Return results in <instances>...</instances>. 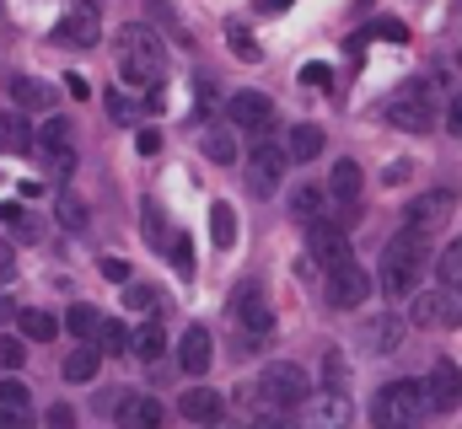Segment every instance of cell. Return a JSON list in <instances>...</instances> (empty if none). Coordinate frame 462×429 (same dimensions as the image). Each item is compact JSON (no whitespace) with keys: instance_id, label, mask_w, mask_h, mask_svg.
<instances>
[{"instance_id":"cell-1","label":"cell","mask_w":462,"mask_h":429,"mask_svg":"<svg viewBox=\"0 0 462 429\" xmlns=\"http://www.w3.org/2000/svg\"><path fill=\"white\" fill-rule=\"evenodd\" d=\"M425 263H430V236L414 231V225H403V231L382 247V263H376V285H382V296L409 301V296L420 290Z\"/></svg>"},{"instance_id":"cell-2","label":"cell","mask_w":462,"mask_h":429,"mask_svg":"<svg viewBox=\"0 0 462 429\" xmlns=\"http://www.w3.org/2000/svg\"><path fill=\"white\" fill-rule=\"evenodd\" d=\"M118 81L134 92L162 87V38L151 27H118Z\"/></svg>"},{"instance_id":"cell-3","label":"cell","mask_w":462,"mask_h":429,"mask_svg":"<svg viewBox=\"0 0 462 429\" xmlns=\"http://www.w3.org/2000/svg\"><path fill=\"white\" fill-rule=\"evenodd\" d=\"M430 414L425 381H387L371 403V424L376 429H420V419Z\"/></svg>"},{"instance_id":"cell-4","label":"cell","mask_w":462,"mask_h":429,"mask_svg":"<svg viewBox=\"0 0 462 429\" xmlns=\"http://www.w3.org/2000/svg\"><path fill=\"white\" fill-rule=\"evenodd\" d=\"M382 118L403 134H425L436 129V87L430 81H414V87H398L387 103H382Z\"/></svg>"},{"instance_id":"cell-5","label":"cell","mask_w":462,"mask_h":429,"mask_svg":"<svg viewBox=\"0 0 462 429\" xmlns=\"http://www.w3.org/2000/svg\"><path fill=\"white\" fill-rule=\"evenodd\" d=\"M258 392H263V403H269V408L291 414L296 403H307V397H312V381H307V370H301V365H291V360H274V365H263V376H258Z\"/></svg>"},{"instance_id":"cell-6","label":"cell","mask_w":462,"mask_h":429,"mask_svg":"<svg viewBox=\"0 0 462 429\" xmlns=\"http://www.w3.org/2000/svg\"><path fill=\"white\" fill-rule=\"evenodd\" d=\"M54 43H65V49H97V43H103V16H97V5H92V0H70L65 16L54 22Z\"/></svg>"},{"instance_id":"cell-7","label":"cell","mask_w":462,"mask_h":429,"mask_svg":"<svg viewBox=\"0 0 462 429\" xmlns=\"http://www.w3.org/2000/svg\"><path fill=\"white\" fill-rule=\"evenodd\" d=\"M285 167H291L285 145H258V151L247 156V194H253V199H274V194H280Z\"/></svg>"},{"instance_id":"cell-8","label":"cell","mask_w":462,"mask_h":429,"mask_svg":"<svg viewBox=\"0 0 462 429\" xmlns=\"http://www.w3.org/2000/svg\"><path fill=\"white\" fill-rule=\"evenodd\" d=\"M409 322H414V327H462L457 290H414V301H409Z\"/></svg>"},{"instance_id":"cell-9","label":"cell","mask_w":462,"mask_h":429,"mask_svg":"<svg viewBox=\"0 0 462 429\" xmlns=\"http://www.w3.org/2000/svg\"><path fill=\"white\" fill-rule=\"evenodd\" d=\"M371 290H376V279H371L360 263H345V269L328 274V306H334V312H355L360 301H371Z\"/></svg>"},{"instance_id":"cell-10","label":"cell","mask_w":462,"mask_h":429,"mask_svg":"<svg viewBox=\"0 0 462 429\" xmlns=\"http://www.w3.org/2000/svg\"><path fill=\"white\" fill-rule=\"evenodd\" d=\"M32 151H38L54 172H70V167H76V134H70V123H65V118H49V123L32 134Z\"/></svg>"},{"instance_id":"cell-11","label":"cell","mask_w":462,"mask_h":429,"mask_svg":"<svg viewBox=\"0 0 462 429\" xmlns=\"http://www.w3.org/2000/svg\"><path fill=\"white\" fill-rule=\"evenodd\" d=\"M307 247H312V258H318L328 274L345 269V263H355V258H349V236L334 220H312V225H307Z\"/></svg>"},{"instance_id":"cell-12","label":"cell","mask_w":462,"mask_h":429,"mask_svg":"<svg viewBox=\"0 0 462 429\" xmlns=\"http://www.w3.org/2000/svg\"><path fill=\"white\" fill-rule=\"evenodd\" d=\"M226 118L231 129H247V134H269L274 129V103L263 92H236L226 103Z\"/></svg>"},{"instance_id":"cell-13","label":"cell","mask_w":462,"mask_h":429,"mask_svg":"<svg viewBox=\"0 0 462 429\" xmlns=\"http://www.w3.org/2000/svg\"><path fill=\"white\" fill-rule=\"evenodd\" d=\"M355 419V403H349V392H318V397H307V429H349Z\"/></svg>"},{"instance_id":"cell-14","label":"cell","mask_w":462,"mask_h":429,"mask_svg":"<svg viewBox=\"0 0 462 429\" xmlns=\"http://www.w3.org/2000/svg\"><path fill=\"white\" fill-rule=\"evenodd\" d=\"M452 210H457V194H452V188H430V194H420V199L409 205V225L430 236V231L447 225V214Z\"/></svg>"},{"instance_id":"cell-15","label":"cell","mask_w":462,"mask_h":429,"mask_svg":"<svg viewBox=\"0 0 462 429\" xmlns=\"http://www.w3.org/2000/svg\"><path fill=\"white\" fill-rule=\"evenodd\" d=\"M210 360H216V338H210L205 322H194V327L183 333V343H178V365H183V376H205Z\"/></svg>"},{"instance_id":"cell-16","label":"cell","mask_w":462,"mask_h":429,"mask_svg":"<svg viewBox=\"0 0 462 429\" xmlns=\"http://www.w3.org/2000/svg\"><path fill=\"white\" fill-rule=\"evenodd\" d=\"M425 397H430L436 414H452L462 403V370L452 360H436V370H430V381H425Z\"/></svg>"},{"instance_id":"cell-17","label":"cell","mask_w":462,"mask_h":429,"mask_svg":"<svg viewBox=\"0 0 462 429\" xmlns=\"http://www.w3.org/2000/svg\"><path fill=\"white\" fill-rule=\"evenodd\" d=\"M231 317L242 333H274V317H269V306H263V290L258 285H242L236 296H231Z\"/></svg>"},{"instance_id":"cell-18","label":"cell","mask_w":462,"mask_h":429,"mask_svg":"<svg viewBox=\"0 0 462 429\" xmlns=\"http://www.w3.org/2000/svg\"><path fill=\"white\" fill-rule=\"evenodd\" d=\"M114 419H118V429H162L167 408L156 397H145V392H129V397H118Z\"/></svg>"},{"instance_id":"cell-19","label":"cell","mask_w":462,"mask_h":429,"mask_svg":"<svg viewBox=\"0 0 462 429\" xmlns=\"http://www.w3.org/2000/svg\"><path fill=\"white\" fill-rule=\"evenodd\" d=\"M178 408H183V419H189V424L210 429V424H221V408H226V403H221V392H210V387H189Z\"/></svg>"},{"instance_id":"cell-20","label":"cell","mask_w":462,"mask_h":429,"mask_svg":"<svg viewBox=\"0 0 462 429\" xmlns=\"http://www.w3.org/2000/svg\"><path fill=\"white\" fill-rule=\"evenodd\" d=\"M360 188H365V178H360V161H334V178H328V199L334 205H360Z\"/></svg>"},{"instance_id":"cell-21","label":"cell","mask_w":462,"mask_h":429,"mask_svg":"<svg viewBox=\"0 0 462 429\" xmlns=\"http://www.w3.org/2000/svg\"><path fill=\"white\" fill-rule=\"evenodd\" d=\"M11 97L27 107V113H49L54 107V87L38 81V76H11Z\"/></svg>"},{"instance_id":"cell-22","label":"cell","mask_w":462,"mask_h":429,"mask_svg":"<svg viewBox=\"0 0 462 429\" xmlns=\"http://www.w3.org/2000/svg\"><path fill=\"white\" fill-rule=\"evenodd\" d=\"M285 156H291V161H318V156H323V129H318V123H296V129L285 134Z\"/></svg>"},{"instance_id":"cell-23","label":"cell","mask_w":462,"mask_h":429,"mask_svg":"<svg viewBox=\"0 0 462 429\" xmlns=\"http://www.w3.org/2000/svg\"><path fill=\"white\" fill-rule=\"evenodd\" d=\"M360 338H365V349H371V354H393V349L403 343V322H398V317H376V322H365V333H360Z\"/></svg>"},{"instance_id":"cell-24","label":"cell","mask_w":462,"mask_h":429,"mask_svg":"<svg viewBox=\"0 0 462 429\" xmlns=\"http://www.w3.org/2000/svg\"><path fill=\"white\" fill-rule=\"evenodd\" d=\"M97 365H103V349H97V343H76V349L65 354V381H92Z\"/></svg>"},{"instance_id":"cell-25","label":"cell","mask_w":462,"mask_h":429,"mask_svg":"<svg viewBox=\"0 0 462 429\" xmlns=\"http://www.w3.org/2000/svg\"><path fill=\"white\" fill-rule=\"evenodd\" d=\"M323 188H312V183H301V188H291V220H301V225H312V220H323Z\"/></svg>"},{"instance_id":"cell-26","label":"cell","mask_w":462,"mask_h":429,"mask_svg":"<svg viewBox=\"0 0 462 429\" xmlns=\"http://www.w3.org/2000/svg\"><path fill=\"white\" fill-rule=\"evenodd\" d=\"M210 242L226 252V247H236V210H231L226 199H216L210 205Z\"/></svg>"},{"instance_id":"cell-27","label":"cell","mask_w":462,"mask_h":429,"mask_svg":"<svg viewBox=\"0 0 462 429\" xmlns=\"http://www.w3.org/2000/svg\"><path fill=\"white\" fill-rule=\"evenodd\" d=\"M129 349H134L140 360H162V349H167V333H162V322L151 317L145 327H134V333H129Z\"/></svg>"},{"instance_id":"cell-28","label":"cell","mask_w":462,"mask_h":429,"mask_svg":"<svg viewBox=\"0 0 462 429\" xmlns=\"http://www.w3.org/2000/svg\"><path fill=\"white\" fill-rule=\"evenodd\" d=\"M16 327H22L32 343H49V338L60 333V322L49 317V312H38V306H22V312H16Z\"/></svg>"},{"instance_id":"cell-29","label":"cell","mask_w":462,"mask_h":429,"mask_svg":"<svg viewBox=\"0 0 462 429\" xmlns=\"http://www.w3.org/2000/svg\"><path fill=\"white\" fill-rule=\"evenodd\" d=\"M0 225H5L16 242H38V220L22 210V205H0Z\"/></svg>"},{"instance_id":"cell-30","label":"cell","mask_w":462,"mask_h":429,"mask_svg":"<svg viewBox=\"0 0 462 429\" xmlns=\"http://www.w3.org/2000/svg\"><path fill=\"white\" fill-rule=\"evenodd\" d=\"M65 327H70V338H76V343H97V327H103V317H97L92 306H70Z\"/></svg>"},{"instance_id":"cell-31","label":"cell","mask_w":462,"mask_h":429,"mask_svg":"<svg viewBox=\"0 0 462 429\" xmlns=\"http://www.w3.org/2000/svg\"><path fill=\"white\" fill-rule=\"evenodd\" d=\"M103 107H108V118H114V123H134V118H140V97H134V92H124V87H114V92H108V97H103Z\"/></svg>"},{"instance_id":"cell-32","label":"cell","mask_w":462,"mask_h":429,"mask_svg":"<svg viewBox=\"0 0 462 429\" xmlns=\"http://www.w3.org/2000/svg\"><path fill=\"white\" fill-rule=\"evenodd\" d=\"M205 156H210L216 167H231V161H236V134H231V129H210V134H205Z\"/></svg>"},{"instance_id":"cell-33","label":"cell","mask_w":462,"mask_h":429,"mask_svg":"<svg viewBox=\"0 0 462 429\" xmlns=\"http://www.w3.org/2000/svg\"><path fill=\"white\" fill-rule=\"evenodd\" d=\"M226 43H231V54H236V59H247V65H258V59H263V49L253 43V32H247L242 22H226Z\"/></svg>"},{"instance_id":"cell-34","label":"cell","mask_w":462,"mask_h":429,"mask_svg":"<svg viewBox=\"0 0 462 429\" xmlns=\"http://www.w3.org/2000/svg\"><path fill=\"white\" fill-rule=\"evenodd\" d=\"M436 274H441V285H447V290H462V236L441 252V258H436Z\"/></svg>"},{"instance_id":"cell-35","label":"cell","mask_w":462,"mask_h":429,"mask_svg":"<svg viewBox=\"0 0 462 429\" xmlns=\"http://www.w3.org/2000/svg\"><path fill=\"white\" fill-rule=\"evenodd\" d=\"M0 151H32L27 123H22V118H11V113H0Z\"/></svg>"},{"instance_id":"cell-36","label":"cell","mask_w":462,"mask_h":429,"mask_svg":"<svg viewBox=\"0 0 462 429\" xmlns=\"http://www.w3.org/2000/svg\"><path fill=\"white\" fill-rule=\"evenodd\" d=\"M97 349H103V354H124V349H129V327H124V322H103V327H97Z\"/></svg>"},{"instance_id":"cell-37","label":"cell","mask_w":462,"mask_h":429,"mask_svg":"<svg viewBox=\"0 0 462 429\" xmlns=\"http://www.w3.org/2000/svg\"><path fill=\"white\" fill-rule=\"evenodd\" d=\"M27 403H32V392H27L16 376H5V381H0V408H11V414H27Z\"/></svg>"},{"instance_id":"cell-38","label":"cell","mask_w":462,"mask_h":429,"mask_svg":"<svg viewBox=\"0 0 462 429\" xmlns=\"http://www.w3.org/2000/svg\"><path fill=\"white\" fill-rule=\"evenodd\" d=\"M60 225H65V231H81V225H87V205H81L76 194H60Z\"/></svg>"},{"instance_id":"cell-39","label":"cell","mask_w":462,"mask_h":429,"mask_svg":"<svg viewBox=\"0 0 462 429\" xmlns=\"http://www.w3.org/2000/svg\"><path fill=\"white\" fill-rule=\"evenodd\" d=\"M145 11H151V22H156V27H167V32H172V38H178V43H189V38H183V27H178V16H172V5H167V0H145Z\"/></svg>"},{"instance_id":"cell-40","label":"cell","mask_w":462,"mask_h":429,"mask_svg":"<svg viewBox=\"0 0 462 429\" xmlns=\"http://www.w3.org/2000/svg\"><path fill=\"white\" fill-rule=\"evenodd\" d=\"M22 365H27V343L0 338V370H22Z\"/></svg>"},{"instance_id":"cell-41","label":"cell","mask_w":462,"mask_h":429,"mask_svg":"<svg viewBox=\"0 0 462 429\" xmlns=\"http://www.w3.org/2000/svg\"><path fill=\"white\" fill-rule=\"evenodd\" d=\"M323 376H328V387H334V392H345V381H349V365H345V354H339V349H334V354L323 360Z\"/></svg>"},{"instance_id":"cell-42","label":"cell","mask_w":462,"mask_h":429,"mask_svg":"<svg viewBox=\"0 0 462 429\" xmlns=\"http://www.w3.org/2000/svg\"><path fill=\"white\" fill-rule=\"evenodd\" d=\"M172 263H178V274H194V242L189 236H172Z\"/></svg>"},{"instance_id":"cell-43","label":"cell","mask_w":462,"mask_h":429,"mask_svg":"<svg viewBox=\"0 0 462 429\" xmlns=\"http://www.w3.org/2000/svg\"><path fill=\"white\" fill-rule=\"evenodd\" d=\"M328 81H334V70H328V65H318V59H312V65H301V87H318V92H323Z\"/></svg>"},{"instance_id":"cell-44","label":"cell","mask_w":462,"mask_h":429,"mask_svg":"<svg viewBox=\"0 0 462 429\" xmlns=\"http://www.w3.org/2000/svg\"><path fill=\"white\" fill-rule=\"evenodd\" d=\"M124 301H129L134 312H156V290H151V285H129V296H124Z\"/></svg>"},{"instance_id":"cell-45","label":"cell","mask_w":462,"mask_h":429,"mask_svg":"<svg viewBox=\"0 0 462 429\" xmlns=\"http://www.w3.org/2000/svg\"><path fill=\"white\" fill-rule=\"evenodd\" d=\"M43 424H49V429H70V424H76V408H70V403H54V408L43 414Z\"/></svg>"},{"instance_id":"cell-46","label":"cell","mask_w":462,"mask_h":429,"mask_svg":"<svg viewBox=\"0 0 462 429\" xmlns=\"http://www.w3.org/2000/svg\"><path fill=\"white\" fill-rule=\"evenodd\" d=\"M376 32H382L387 43H409V27H403L398 16H382V22H376Z\"/></svg>"},{"instance_id":"cell-47","label":"cell","mask_w":462,"mask_h":429,"mask_svg":"<svg viewBox=\"0 0 462 429\" xmlns=\"http://www.w3.org/2000/svg\"><path fill=\"white\" fill-rule=\"evenodd\" d=\"M103 279H114V285H129V263H124V258H103Z\"/></svg>"},{"instance_id":"cell-48","label":"cell","mask_w":462,"mask_h":429,"mask_svg":"<svg viewBox=\"0 0 462 429\" xmlns=\"http://www.w3.org/2000/svg\"><path fill=\"white\" fill-rule=\"evenodd\" d=\"M65 92H70V97H76V103H87V97H92V81H87V76H76V70H70V76H65Z\"/></svg>"},{"instance_id":"cell-49","label":"cell","mask_w":462,"mask_h":429,"mask_svg":"<svg viewBox=\"0 0 462 429\" xmlns=\"http://www.w3.org/2000/svg\"><path fill=\"white\" fill-rule=\"evenodd\" d=\"M134 151H140V156H156V151H162V134H156V129H140V134H134Z\"/></svg>"},{"instance_id":"cell-50","label":"cell","mask_w":462,"mask_h":429,"mask_svg":"<svg viewBox=\"0 0 462 429\" xmlns=\"http://www.w3.org/2000/svg\"><path fill=\"white\" fill-rule=\"evenodd\" d=\"M247 429H291V419H285V414L274 408V414H258V419H253Z\"/></svg>"},{"instance_id":"cell-51","label":"cell","mask_w":462,"mask_h":429,"mask_svg":"<svg viewBox=\"0 0 462 429\" xmlns=\"http://www.w3.org/2000/svg\"><path fill=\"white\" fill-rule=\"evenodd\" d=\"M447 129H452V134L462 140V92L452 97V103H447Z\"/></svg>"},{"instance_id":"cell-52","label":"cell","mask_w":462,"mask_h":429,"mask_svg":"<svg viewBox=\"0 0 462 429\" xmlns=\"http://www.w3.org/2000/svg\"><path fill=\"white\" fill-rule=\"evenodd\" d=\"M409 172H414V167H409V161H393V167H387V172H382V183H393V188H398V183H409Z\"/></svg>"},{"instance_id":"cell-53","label":"cell","mask_w":462,"mask_h":429,"mask_svg":"<svg viewBox=\"0 0 462 429\" xmlns=\"http://www.w3.org/2000/svg\"><path fill=\"white\" fill-rule=\"evenodd\" d=\"M0 429H27V414H11V408H0Z\"/></svg>"},{"instance_id":"cell-54","label":"cell","mask_w":462,"mask_h":429,"mask_svg":"<svg viewBox=\"0 0 462 429\" xmlns=\"http://www.w3.org/2000/svg\"><path fill=\"white\" fill-rule=\"evenodd\" d=\"M11 274H16V263H11V247H5V242H0V285H5V279H11Z\"/></svg>"},{"instance_id":"cell-55","label":"cell","mask_w":462,"mask_h":429,"mask_svg":"<svg viewBox=\"0 0 462 429\" xmlns=\"http://www.w3.org/2000/svg\"><path fill=\"white\" fill-rule=\"evenodd\" d=\"M145 236H151V242H162V225H156V205H145Z\"/></svg>"},{"instance_id":"cell-56","label":"cell","mask_w":462,"mask_h":429,"mask_svg":"<svg viewBox=\"0 0 462 429\" xmlns=\"http://www.w3.org/2000/svg\"><path fill=\"white\" fill-rule=\"evenodd\" d=\"M291 0H258V11H285Z\"/></svg>"},{"instance_id":"cell-57","label":"cell","mask_w":462,"mask_h":429,"mask_svg":"<svg viewBox=\"0 0 462 429\" xmlns=\"http://www.w3.org/2000/svg\"><path fill=\"white\" fill-rule=\"evenodd\" d=\"M210 429H226V424H210Z\"/></svg>"}]
</instances>
